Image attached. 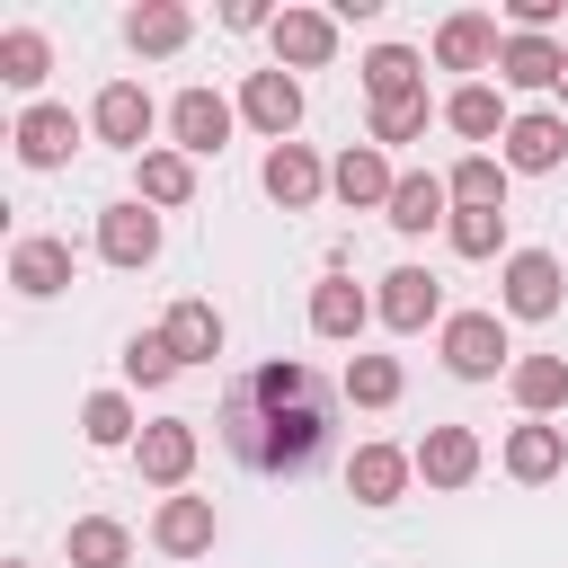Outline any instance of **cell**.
Here are the masks:
<instances>
[{
    "mask_svg": "<svg viewBox=\"0 0 568 568\" xmlns=\"http://www.w3.org/2000/svg\"><path fill=\"white\" fill-rule=\"evenodd\" d=\"M506 382H515V408L524 417H559L568 408V355H524Z\"/></svg>",
    "mask_w": 568,
    "mask_h": 568,
    "instance_id": "cb8c5ba5",
    "label": "cell"
},
{
    "mask_svg": "<svg viewBox=\"0 0 568 568\" xmlns=\"http://www.w3.org/2000/svg\"><path fill=\"white\" fill-rule=\"evenodd\" d=\"M257 178H266V195H275L284 213H302V204H320V186H328V169H320V160H311L302 142H275Z\"/></svg>",
    "mask_w": 568,
    "mask_h": 568,
    "instance_id": "e0dca14e",
    "label": "cell"
},
{
    "mask_svg": "<svg viewBox=\"0 0 568 568\" xmlns=\"http://www.w3.org/2000/svg\"><path fill=\"white\" fill-rule=\"evenodd\" d=\"M248 390H257V399H320V390H311V364H257Z\"/></svg>",
    "mask_w": 568,
    "mask_h": 568,
    "instance_id": "74e56055",
    "label": "cell"
},
{
    "mask_svg": "<svg viewBox=\"0 0 568 568\" xmlns=\"http://www.w3.org/2000/svg\"><path fill=\"white\" fill-rule=\"evenodd\" d=\"M98 257H106V266H124V275H133V266H151V257H160V213H151L142 195L106 204V213H98Z\"/></svg>",
    "mask_w": 568,
    "mask_h": 568,
    "instance_id": "5b68a950",
    "label": "cell"
},
{
    "mask_svg": "<svg viewBox=\"0 0 568 568\" xmlns=\"http://www.w3.org/2000/svg\"><path fill=\"white\" fill-rule=\"evenodd\" d=\"M346 399L355 408H390L399 399V355H355L346 364Z\"/></svg>",
    "mask_w": 568,
    "mask_h": 568,
    "instance_id": "e575fe53",
    "label": "cell"
},
{
    "mask_svg": "<svg viewBox=\"0 0 568 568\" xmlns=\"http://www.w3.org/2000/svg\"><path fill=\"white\" fill-rule=\"evenodd\" d=\"M506 18H515V36H541V27H550V18H559V0H515V9H506Z\"/></svg>",
    "mask_w": 568,
    "mask_h": 568,
    "instance_id": "f35d334b",
    "label": "cell"
},
{
    "mask_svg": "<svg viewBox=\"0 0 568 568\" xmlns=\"http://www.w3.org/2000/svg\"><path fill=\"white\" fill-rule=\"evenodd\" d=\"M444 124H453V133H462V142H488V133H506V124H515V115H506V106H497V89H488V80H462V89H453V98H444Z\"/></svg>",
    "mask_w": 568,
    "mask_h": 568,
    "instance_id": "4316f807",
    "label": "cell"
},
{
    "mask_svg": "<svg viewBox=\"0 0 568 568\" xmlns=\"http://www.w3.org/2000/svg\"><path fill=\"white\" fill-rule=\"evenodd\" d=\"M328 186H337V195H346L355 213H373V204L390 213V186H399V178H390V160H382V142H355V151H337V169H328Z\"/></svg>",
    "mask_w": 568,
    "mask_h": 568,
    "instance_id": "2e32d148",
    "label": "cell"
},
{
    "mask_svg": "<svg viewBox=\"0 0 568 568\" xmlns=\"http://www.w3.org/2000/svg\"><path fill=\"white\" fill-rule=\"evenodd\" d=\"M240 115L266 133V142H293V124H302V80L275 62V71H248V89H240Z\"/></svg>",
    "mask_w": 568,
    "mask_h": 568,
    "instance_id": "52a82bcc",
    "label": "cell"
},
{
    "mask_svg": "<svg viewBox=\"0 0 568 568\" xmlns=\"http://www.w3.org/2000/svg\"><path fill=\"white\" fill-rule=\"evenodd\" d=\"M80 435H89V444H142V426H133V399H124V390H98V399L80 408Z\"/></svg>",
    "mask_w": 568,
    "mask_h": 568,
    "instance_id": "d590c367",
    "label": "cell"
},
{
    "mask_svg": "<svg viewBox=\"0 0 568 568\" xmlns=\"http://www.w3.org/2000/svg\"><path fill=\"white\" fill-rule=\"evenodd\" d=\"M71 142H80L71 106H27V115H18V160H27V169H62Z\"/></svg>",
    "mask_w": 568,
    "mask_h": 568,
    "instance_id": "7402d4cb",
    "label": "cell"
},
{
    "mask_svg": "<svg viewBox=\"0 0 568 568\" xmlns=\"http://www.w3.org/2000/svg\"><path fill=\"white\" fill-rule=\"evenodd\" d=\"M497 44H506V36H497V18H488V9H462V18H444V27H435V62H444V71H488V62H497Z\"/></svg>",
    "mask_w": 568,
    "mask_h": 568,
    "instance_id": "9a60e30c",
    "label": "cell"
},
{
    "mask_svg": "<svg viewBox=\"0 0 568 568\" xmlns=\"http://www.w3.org/2000/svg\"><path fill=\"white\" fill-rule=\"evenodd\" d=\"M444 240H453L462 257H497V248H506V204H453Z\"/></svg>",
    "mask_w": 568,
    "mask_h": 568,
    "instance_id": "f546056e",
    "label": "cell"
},
{
    "mask_svg": "<svg viewBox=\"0 0 568 568\" xmlns=\"http://www.w3.org/2000/svg\"><path fill=\"white\" fill-rule=\"evenodd\" d=\"M9 568H27V559H9Z\"/></svg>",
    "mask_w": 568,
    "mask_h": 568,
    "instance_id": "b9f144b4",
    "label": "cell"
},
{
    "mask_svg": "<svg viewBox=\"0 0 568 568\" xmlns=\"http://www.w3.org/2000/svg\"><path fill=\"white\" fill-rule=\"evenodd\" d=\"M195 195V160L186 151H142V204H186Z\"/></svg>",
    "mask_w": 568,
    "mask_h": 568,
    "instance_id": "d6a6232c",
    "label": "cell"
},
{
    "mask_svg": "<svg viewBox=\"0 0 568 568\" xmlns=\"http://www.w3.org/2000/svg\"><path fill=\"white\" fill-rule=\"evenodd\" d=\"M364 320H373V293L364 284H346V275H320L311 284V328L320 337H364Z\"/></svg>",
    "mask_w": 568,
    "mask_h": 568,
    "instance_id": "603a6c76",
    "label": "cell"
},
{
    "mask_svg": "<svg viewBox=\"0 0 568 568\" xmlns=\"http://www.w3.org/2000/svg\"><path fill=\"white\" fill-rule=\"evenodd\" d=\"M320 435H328L320 399H257L248 382L222 399V444L240 462H257V470H302L320 453Z\"/></svg>",
    "mask_w": 568,
    "mask_h": 568,
    "instance_id": "6da1fadb",
    "label": "cell"
},
{
    "mask_svg": "<svg viewBox=\"0 0 568 568\" xmlns=\"http://www.w3.org/2000/svg\"><path fill=\"white\" fill-rule=\"evenodd\" d=\"M426 115H435V98L417 89V98H390V106H373V142H417L426 133Z\"/></svg>",
    "mask_w": 568,
    "mask_h": 568,
    "instance_id": "8d00e7d4",
    "label": "cell"
},
{
    "mask_svg": "<svg viewBox=\"0 0 568 568\" xmlns=\"http://www.w3.org/2000/svg\"><path fill=\"white\" fill-rule=\"evenodd\" d=\"M44 71H53V44H44L36 27H9V36H0V80H9V89H36Z\"/></svg>",
    "mask_w": 568,
    "mask_h": 568,
    "instance_id": "1f68e13d",
    "label": "cell"
},
{
    "mask_svg": "<svg viewBox=\"0 0 568 568\" xmlns=\"http://www.w3.org/2000/svg\"><path fill=\"white\" fill-rule=\"evenodd\" d=\"M213 532H222L213 497H160V515H151V541H160L169 559H195V550H213Z\"/></svg>",
    "mask_w": 568,
    "mask_h": 568,
    "instance_id": "4fadbf2b",
    "label": "cell"
},
{
    "mask_svg": "<svg viewBox=\"0 0 568 568\" xmlns=\"http://www.w3.org/2000/svg\"><path fill=\"white\" fill-rule=\"evenodd\" d=\"M133 462H142L151 488H186V470H195V426H186V417H151L142 444H133Z\"/></svg>",
    "mask_w": 568,
    "mask_h": 568,
    "instance_id": "9c48e42d",
    "label": "cell"
},
{
    "mask_svg": "<svg viewBox=\"0 0 568 568\" xmlns=\"http://www.w3.org/2000/svg\"><path fill=\"white\" fill-rule=\"evenodd\" d=\"M444 204H453V186H444V178H435V169H408V178H399V186H390V213H382V222H390V231H408V240H417V231H435V222H453V213H444Z\"/></svg>",
    "mask_w": 568,
    "mask_h": 568,
    "instance_id": "ac0fdd59",
    "label": "cell"
},
{
    "mask_svg": "<svg viewBox=\"0 0 568 568\" xmlns=\"http://www.w3.org/2000/svg\"><path fill=\"white\" fill-rule=\"evenodd\" d=\"M9 284H18L27 302H53V293L71 284V240H18V248H9Z\"/></svg>",
    "mask_w": 568,
    "mask_h": 568,
    "instance_id": "d6986e66",
    "label": "cell"
},
{
    "mask_svg": "<svg viewBox=\"0 0 568 568\" xmlns=\"http://www.w3.org/2000/svg\"><path fill=\"white\" fill-rule=\"evenodd\" d=\"M506 355H515V346H506V320H497V311H453V320H444V373H453V382H497Z\"/></svg>",
    "mask_w": 568,
    "mask_h": 568,
    "instance_id": "7a4b0ae2",
    "label": "cell"
},
{
    "mask_svg": "<svg viewBox=\"0 0 568 568\" xmlns=\"http://www.w3.org/2000/svg\"><path fill=\"white\" fill-rule=\"evenodd\" d=\"M559 98H568V62H559Z\"/></svg>",
    "mask_w": 568,
    "mask_h": 568,
    "instance_id": "60d3db41",
    "label": "cell"
},
{
    "mask_svg": "<svg viewBox=\"0 0 568 568\" xmlns=\"http://www.w3.org/2000/svg\"><path fill=\"white\" fill-rule=\"evenodd\" d=\"M151 115H160V106H151V89H142V80H106V89H98V106H89V133L142 160V142H151Z\"/></svg>",
    "mask_w": 568,
    "mask_h": 568,
    "instance_id": "277c9868",
    "label": "cell"
},
{
    "mask_svg": "<svg viewBox=\"0 0 568 568\" xmlns=\"http://www.w3.org/2000/svg\"><path fill=\"white\" fill-rule=\"evenodd\" d=\"M222 27H240V36H248V27H275V18H266L257 0H231V9H222Z\"/></svg>",
    "mask_w": 568,
    "mask_h": 568,
    "instance_id": "ab89813d",
    "label": "cell"
},
{
    "mask_svg": "<svg viewBox=\"0 0 568 568\" xmlns=\"http://www.w3.org/2000/svg\"><path fill=\"white\" fill-rule=\"evenodd\" d=\"M408 479H417V453H399V444H355V462H346V497L355 506H399Z\"/></svg>",
    "mask_w": 568,
    "mask_h": 568,
    "instance_id": "ba28073f",
    "label": "cell"
},
{
    "mask_svg": "<svg viewBox=\"0 0 568 568\" xmlns=\"http://www.w3.org/2000/svg\"><path fill=\"white\" fill-rule=\"evenodd\" d=\"M328 53H337V18L328 9H284L275 18V62L284 71H320Z\"/></svg>",
    "mask_w": 568,
    "mask_h": 568,
    "instance_id": "5bb4252c",
    "label": "cell"
},
{
    "mask_svg": "<svg viewBox=\"0 0 568 568\" xmlns=\"http://www.w3.org/2000/svg\"><path fill=\"white\" fill-rule=\"evenodd\" d=\"M417 479H426V488H470V479H479V435H470V426H426Z\"/></svg>",
    "mask_w": 568,
    "mask_h": 568,
    "instance_id": "7c38bea8",
    "label": "cell"
},
{
    "mask_svg": "<svg viewBox=\"0 0 568 568\" xmlns=\"http://www.w3.org/2000/svg\"><path fill=\"white\" fill-rule=\"evenodd\" d=\"M559 62H568V44H550V36H506L497 44V80L506 89H559Z\"/></svg>",
    "mask_w": 568,
    "mask_h": 568,
    "instance_id": "44dd1931",
    "label": "cell"
},
{
    "mask_svg": "<svg viewBox=\"0 0 568 568\" xmlns=\"http://www.w3.org/2000/svg\"><path fill=\"white\" fill-rule=\"evenodd\" d=\"M506 470H515V479H559V470H568V426L524 417V426L506 435Z\"/></svg>",
    "mask_w": 568,
    "mask_h": 568,
    "instance_id": "ffe728a7",
    "label": "cell"
},
{
    "mask_svg": "<svg viewBox=\"0 0 568 568\" xmlns=\"http://www.w3.org/2000/svg\"><path fill=\"white\" fill-rule=\"evenodd\" d=\"M506 178H515L506 160H488V151H462L444 186H453V204H506Z\"/></svg>",
    "mask_w": 568,
    "mask_h": 568,
    "instance_id": "4dcf8cb0",
    "label": "cell"
},
{
    "mask_svg": "<svg viewBox=\"0 0 568 568\" xmlns=\"http://www.w3.org/2000/svg\"><path fill=\"white\" fill-rule=\"evenodd\" d=\"M497 284H506V293H497V302H506V320H550V311H559V293H568V275H559V257H550V248H515Z\"/></svg>",
    "mask_w": 568,
    "mask_h": 568,
    "instance_id": "3957f363",
    "label": "cell"
},
{
    "mask_svg": "<svg viewBox=\"0 0 568 568\" xmlns=\"http://www.w3.org/2000/svg\"><path fill=\"white\" fill-rule=\"evenodd\" d=\"M364 89H373V106L417 98V89H426V62H417L408 44H373V53H364Z\"/></svg>",
    "mask_w": 568,
    "mask_h": 568,
    "instance_id": "484cf974",
    "label": "cell"
},
{
    "mask_svg": "<svg viewBox=\"0 0 568 568\" xmlns=\"http://www.w3.org/2000/svg\"><path fill=\"white\" fill-rule=\"evenodd\" d=\"M559 160H568V115L532 106V115H515V124H506V169L541 178V169H559Z\"/></svg>",
    "mask_w": 568,
    "mask_h": 568,
    "instance_id": "8fae6325",
    "label": "cell"
},
{
    "mask_svg": "<svg viewBox=\"0 0 568 568\" xmlns=\"http://www.w3.org/2000/svg\"><path fill=\"white\" fill-rule=\"evenodd\" d=\"M435 311H444V284H435L426 266H390V275H382V293H373V320H382V328H399V337H417Z\"/></svg>",
    "mask_w": 568,
    "mask_h": 568,
    "instance_id": "8992f818",
    "label": "cell"
},
{
    "mask_svg": "<svg viewBox=\"0 0 568 568\" xmlns=\"http://www.w3.org/2000/svg\"><path fill=\"white\" fill-rule=\"evenodd\" d=\"M169 133H178V151H186V160H213V151L231 142V106H222L213 89H178V106H169Z\"/></svg>",
    "mask_w": 568,
    "mask_h": 568,
    "instance_id": "30bf717a",
    "label": "cell"
},
{
    "mask_svg": "<svg viewBox=\"0 0 568 568\" xmlns=\"http://www.w3.org/2000/svg\"><path fill=\"white\" fill-rule=\"evenodd\" d=\"M160 337L178 346V364H213V355H222V311H213V302H178V311L160 320Z\"/></svg>",
    "mask_w": 568,
    "mask_h": 568,
    "instance_id": "d4e9b609",
    "label": "cell"
},
{
    "mask_svg": "<svg viewBox=\"0 0 568 568\" xmlns=\"http://www.w3.org/2000/svg\"><path fill=\"white\" fill-rule=\"evenodd\" d=\"M133 559V532L115 515H80L71 524V568H124Z\"/></svg>",
    "mask_w": 568,
    "mask_h": 568,
    "instance_id": "f1b7e54d",
    "label": "cell"
},
{
    "mask_svg": "<svg viewBox=\"0 0 568 568\" xmlns=\"http://www.w3.org/2000/svg\"><path fill=\"white\" fill-rule=\"evenodd\" d=\"M186 36H195V18H186L178 0H151V9L124 18V44H133V53H178Z\"/></svg>",
    "mask_w": 568,
    "mask_h": 568,
    "instance_id": "83f0119b",
    "label": "cell"
},
{
    "mask_svg": "<svg viewBox=\"0 0 568 568\" xmlns=\"http://www.w3.org/2000/svg\"><path fill=\"white\" fill-rule=\"evenodd\" d=\"M186 364H178V346L160 337V328H142L133 346H124V382H142V390H160V382H178Z\"/></svg>",
    "mask_w": 568,
    "mask_h": 568,
    "instance_id": "836d02e7",
    "label": "cell"
}]
</instances>
